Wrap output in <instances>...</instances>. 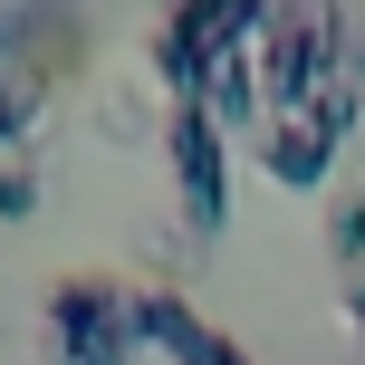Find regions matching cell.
Masks as SVG:
<instances>
[{
  "label": "cell",
  "mask_w": 365,
  "mask_h": 365,
  "mask_svg": "<svg viewBox=\"0 0 365 365\" xmlns=\"http://www.w3.org/2000/svg\"><path fill=\"white\" fill-rule=\"evenodd\" d=\"M48 336H58V365H135L145 308L115 279H48Z\"/></svg>",
  "instance_id": "obj_1"
},
{
  "label": "cell",
  "mask_w": 365,
  "mask_h": 365,
  "mask_svg": "<svg viewBox=\"0 0 365 365\" xmlns=\"http://www.w3.org/2000/svg\"><path fill=\"white\" fill-rule=\"evenodd\" d=\"M164 164H173V192H182V221L221 231L231 221V135L212 125V106H173L164 115Z\"/></svg>",
  "instance_id": "obj_2"
},
{
  "label": "cell",
  "mask_w": 365,
  "mask_h": 365,
  "mask_svg": "<svg viewBox=\"0 0 365 365\" xmlns=\"http://www.w3.org/2000/svg\"><path fill=\"white\" fill-rule=\"evenodd\" d=\"M135 308H145V346H164L173 365H250L240 336L202 327V308H192L182 289H135Z\"/></svg>",
  "instance_id": "obj_3"
},
{
  "label": "cell",
  "mask_w": 365,
  "mask_h": 365,
  "mask_svg": "<svg viewBox=\"0 0 365 365\" xmlns=\"http://www.w3.org/2000/svg\"><path fill=\"white\" fill-rule=\"evenodd\" d=\"M164 29H182L202 58H240V48H259V29H269V0H173Z\"/></svg>",
  "instance_id": "obj_4"
},
{
  "label": "cell",
  "mask_w": 365,
  "mask_h": 365,
  "mask_svg": "<svg viewBox=\"0 0 365 365\" xmlns=\"http://www.w3.org/2000/svg\"><path fill=\"white\" fill-rule=\"evenodd\" d=\"M336 164V135L317 125V115H279V125H259V173L289 182V192H317Z\"/></svg>",
  "instance_id": "obj_5"
},
{
  "label": "cell",
  "mask_w": 365,
  "mask_h": 365,
  "mask_svg": "<svg viewBox=\"0 0 365 365\" xmlns=\"http://www.w3.org/2000/svg\"><path fill=\"white\" fill-rule=\"evenodd\" d=\"M202 106H212V125H221V135L269 125V87H259V58H250V48H240V58H221V68H212V87H202Z\"/></svg>",
  "instance_id": "obj_6"
},
{
  "label": "cell",
  "mask_w": 365,
  "mask_h": 365,
  "mask_svg": "<svg viewBox=\"0 0 365 365\" xmlns=\"http://www.w3.org/2000/svg\"><path fill=\"white\" fill-rule=\"evenodd\" d=\"M327 250H336V269H365V192L327 202Z\"/></svg>",
  "instance_id": "obj_7"
},
{
  "label": "cell",
  "mask_w": 365,
  "mask_h": 365,
  "mask_svg": "<svg viewBox=\"0 0 365 365\" xmlns=\"http://www.w3.org/2000/svg\"><path fill=\"white\" fill-rule=\"evenodd\" d=\"M308 115H317V125L336 135V145H346V135L365 125V96H356V77H327V87H317V106H308Z\"/></svg>",
  "instance_id": "obj_8"
},
{
  "label": "cell",
  "mask_w": 365,
  "mask_h": 365,
  "mask_svg": "<svg viewBox=\"0 0 365 365\" xmlns=\"http://www.w3.org/2000/svg\"><path fill=\"white\" fill-rule=\"evenodd\" d=\"M38 212V164L29 154H0V221H29Z\"/></svg>",
  "instance_id": "obj_9"
},
{
  "label": "cell",
  "mask_w": 365,
  "mask_h": 365,
  "mask_svg": "<svg viewBox=\"0 0 365 365\" xmlns=\"http://www.w3.org/2000/svg\"><path fill=\"white\" fill-rule=\"evenodd\" d=\"M336 308H346V327H356V346H365V269L336 279Z\"/></svg>",
  "instance_id": "obj_10"
},
{
  "label": "cell",
  "mask_w": 365,
  "mask_h": 365,
  "mask_svg": "<svg viewBox=\"0 0 365 365\" xmlns=\"http://www.w3.org/2000/svg\"><path fill=\"white\" fill-rule=\"evenodd\" d=\"M346 77H365V29H356V58H346Z\"/></svg>",
  "instance_id": "obj_11"
}]
</instances>
